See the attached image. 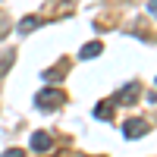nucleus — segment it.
<instances>
[{
    "label": "nucleus",
    "mask_w": 157,
    "mask_h": 157,
    "mask_svg": "<svg viewBox=\"0 0 157 157\" xmlns=\"http://www.w3.org/2000/svg\"><path fill=\"white\" fill-rule=\"evenodd\" d=\"M0 157H25V151H22V148H6Z\"/></svg>",
    "instance_id": "nucleus-10"
},
{
    "label": "nucleus",
    "mask_w": 157,
    "mask_h": 157,
    "mask_svg": "<svg viewBox=\"0 0 157 157\" xmlns=\"http://www.w3.org/2000/svg\"><path fill=\"white\" fill-rule=\"evenodd\" d=\"M66 69H69V60H60L54 69H44V82H47V85H57L60 78L66 75Z\"/></svg>",
    "instance_id": "nucleus-5"
},
{
    "label": "nucleus",
    "mask_w": 157,
    "mask_h": 157,
    "mask_svg": "<svg viewBox=\"0 0 157 157\" xmlns=\"http://www.w3.org/2000/svg\"><path fill=\"white\" fill-rule=\"evenodd\" d=\"M148 120H141V116H129V120L123 123V135L129 138V141H135V138H141V135H148Z\"/></svg>",
    "instance_id": "nucleus-2"
},
{
    "label": "nucleus",
    "mask_w": 157,
    "mask_h": 157,
    "mask_svg": "<svg viewBox=\"0 0 157 157\" xmlns=\"http://www.w3.org/2000/svg\"><path fill=\"white\" fill-rule=\"evenodd\" d=\"M104 54V44L101 41H88L82 50H78V60H94V57H101Z\"/></svg>",
    "instance_id": "nucleus-6"
},
{
    "label": "nucleus",
    "mask_w": 157,
    "mask_h": 157,
    "mask_svg": "<svg viewBox=\"0 0 157 157\" xmlns=\"http://www.w3.org/2000/svg\"><path fill=\"white\" fill-rule=\"evenodd\" d=\"M41 19H38V16H25V19H19V25H16V32L19 35H29V32H35V29H41Z\"/></svg>",
    "instance_id": "nucleus-7"
},
{
    "label": "nucleus",
    "mask_w": 157,
    "mask_h": 157,
    "mask_svg": "<svg viewBox=\"0 0 157 157\" xmlns=\"http://www.w3.org/2000/svg\"><path fill=\"white\" fill-rule=\"evenodd\" d=\"M50 148H54V135L44 132V129H38V132L32 135V151L35 154H47Z\"/></svg>",
    "instance_id": "nucleus-4"
},
{
    "label": "nucleus",
    "mask_w": 157,
    "mask_h": 157,
    "mask_svg": "<svg viewBox=\"0 0 157 157\" xmlns=\"http://www.w3.org/2000/svg\"><path fill=\"white\" fill-rule=\"evenodd\" d=\"M138 94H141V85L138 82H129V85H123L113 94V104H126V107H132V104L138 101Z\"/></svg>",
    "instance_id": "nucleus-3"
},
{
    "label": "nucleus",
    "mask_w": 157,
    "mask_h": 157,
    "mask_svg": "<svg viewBox=\"0 0 157 157\" xmlns=\"http://www.w3.org/2000/svg\"><path fill=\"white\" fill-rule=\"evenodd\" d=\"M113 107H116V104H113V98H110V101H98L94 116H98V120H110V116H113Z\"/></svg>",
    "instance_id": "nucleus-8"
},
{
    "label": "nucleus",
    "mask_w": 157,
    "mask_h": 157,
    "mask_svg": "<svg viewBox=\"0 0 157 157\" xmlns=\"http://www.w3.org/2000/svg\"><path fill=\"white\" fill-rule=\"evenodd\" d=\"M66 104V94L57 88V85H47V88H41L35 94V107L38 110H57V107H63Z\"/></svg>",
    "instance_id": "nucleus-1"
},
{
    "label": "nucleus",
    "mask_w": 157,
    "mask_h": 157,
    "mask_svg": "<svg viewBox=\"0 0 157 157\" xmlns=\"http://www.w3.org/2000/svg\"><path fill=\"white\" fill-rule=\"evenodd\" d=\"M148 13H151V16L157 19V0H148Z\"/></svg>",
    "instance_id": "nucleus-11"
},
{
    "label": "nucleus",
    "mask_w": 157,
    "mask_h": 157,
    "mask_svg": "<svg viewBox=\"0 0 157 157\" xmlns=\"http://www.w3.org/2000/svg\"><path fill=\"white\" fill-rule=\"evenodd\" d=\"M13 60H16V54H13V50H10V54H3V63H0V72H6V69L13 66Z\"/></svg>",
    "instance_id": "nucleus-9"
}]
</instances>
